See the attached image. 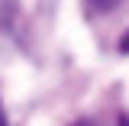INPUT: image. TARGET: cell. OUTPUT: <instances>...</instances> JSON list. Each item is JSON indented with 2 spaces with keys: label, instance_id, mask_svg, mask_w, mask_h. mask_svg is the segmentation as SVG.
<instances>
[{
  "label": "cell",
  "instance_id": "obj_1",
  "mask_svg": "<svg viewBox=\"0 0 129 126\" xmlns=\"http://www.w3.org/2000/svg\"><path fill=\"white\" fill-rule=\"evenodd\" d=\"M84 3H87L90 13H110V10H116L123 0H84Z\"/></svg>",
  "mask_w": 129,
  "mask_h": 126
},
{
  "label": "cell",
  "instance_id": "obj_2",
  "mask_svg": "<svg viewBox=\"0 0 129 126\" xmlns=\"http://www.w3.org/2000/svg\"><path fill=\"white\" fill-rule=\"evenodd\" d=\"M119 52H129V32L123 36V42H119Z\"/></svg>",
  "mask_w": 129,
  "mask_h": 126
},
{
  "label": "cell",
  "instance_id": "obj_3",
  "mask_svg": "<svg viewBox=\"0 0 129 126\" xmlns=\"http://www.w3.org/2000/svg\"><path fill=\"white\" fill-rule=\"evenodd\" d=\"M0 126H10L7 123V113H3V104H0Z\"/></svg>",
  "mask_w": 129,
  "mask_h": 126
},
{
  "label": "cell",
  "instance_id": "obj_4",
  "mask_svg": "<svg viewBox=\"0 0 129 126\" xmlns=\"http://www.w3.org/2000/svg\"><path fill=\"white\" fill-rule=\"evenodd\" d=\"M119 126H129V116H123V120H119Z\"/></svg>",
  "mask_w": 129,
  "mask_h": 126
},
{
  "label": "cell",
  "instance_id": "obj_5",
  "mask_svg": "<svg viewBox=\"0 0 129 126\" xmlns=\"http://www.w3.org/2000/svg\"><path fill=\"white\" fill-rule=\"evenodd\" d=\"M74 126H94V123H87V120H81V123H74Z\"/></svg>",
  "mask_w": 129,
  "mask_h": 126
}]
</instances>
